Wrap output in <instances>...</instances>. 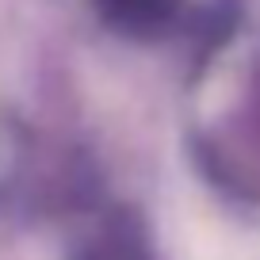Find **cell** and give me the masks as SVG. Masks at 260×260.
Segmentation results:
<instances>
[{
    "label": "cell",
    "instance_id": "6da1fadb",
    "mask_svg": "<svg viewBox=\"0 0 260 260\" xmlns=\"http://www.w3.org/2000/svg\"><path fill=\"white\" fill-rule=\"evenodd\" d=\"M165 245L172 260H256V237L234 230L191 191L165 207Z\"/></svg>",
    "mask_w": 260,
    "mask_h": 260
}]
</instances>
